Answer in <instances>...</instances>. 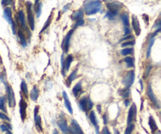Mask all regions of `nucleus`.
Instances as JSON below:
<instances>
[{
	"label": "nucleus",
	"mask_w": 161,
	"mask_h": 134,
	"mask_svg": "<svg viewBox=\"0 0 161 134\" xmlns=\"http://www.w3.org/2000/svg\"><path fill=\"white\" fill-rule=\"evenodd\" d=\"M101 6L100 0H88L84 3V11L86 15H94L101 10Z\"/></svg>",
	"instance_id": "obj_1"
},
{
	"label": "nucleus",
	"mask_w": 161,
	"mask_h": 134,
	"mask_svg": "<svg viewBox=\"0 0 161 134\" xmlns=\"http://www.w3.org/2000/svg\"><path fill=\"white\" fill-rule=\"evenodd\" d=\"M27 14H28V22L31 30L33 31L35 29V18L34 13L32 10V4L30 2L27 3Z\"/></svg>",
	"instance_id": "obj_2"
},
{
	"label": "nucleus",
	"mask_w": 161,
	"mask_h": 134,
	"mask_svg": "<svg viewBox=\"0 0 161 134\" xmlns=\"http://www.w3.org/2000/svg\"><path fill=\"white\" fill-rule=\"evenodd\" d=\"M134 79H135V74H134V72L133 70H130V71H129V72L126 73L125 77L123 78V85L125 86V87L126 88H130L132 86V85L134 84Z\"/></svg>",
	"instance_id": "obj_3"
},
{
	"label": "nucleus",
	"mask_w": 161,
	"mask_h": 134,
	"mask_svg": "<svg viewBox=\"0 0 161 134\" xmlns=\"http://www.w3.org/2000/svg\"><path fill=\"white\" fill-rule=\"evenodd\" d=\"M3 17L4 18L6 19V21L12 26V31H13V34H16L15 25H14V22H13V18H12V11H11V9H10V7H7L6 9H4Z\"/></svg>",
	"instance_id": "obj_4"
},
{
	"label": "nucleus",
	"mask_w": 161,
	"mask_h": 134,
	"mask_svg": "<svg viewBox=\"0 0 161 134\" xmlns=\"http://www.w3.org/2000/svg\"><path fill=\"white\" fill-rule=\"evenodd\" d=\"M7 99H8V103L10 107H14L16 105V99L13 89L10 86H7Z\"/></svg>",
	"instance_id": "obj_5"
},
{
	"label": "nucleus",
	"mask_w": 161,
	"mask_h": 134,
	"mask_svg": "<svg viewBox=\"0 0 161 134\" xmlns=\"http://www.w3.org/2000/svg\"><path fill=\"white\" fill-rule=\"evenodd\" d=\"M69 133L72 134H84L82 129L79 125L78 122L75 119H72L71 125L69 127Z\"/></svg>",
	"instance_id": "obj_6"
},
{
	"label": "nucleus",
	"mask_w": 161,
	"mask_h": 134,
	"mask_svg": "<svg viewBox=\"0 0 161 134\" xmlns=\"http://www.w3.org/2000/svg\"><path fill=\"white\" fill-rule=\"evenodd\" d=\"M108 10H109L111 12L114 13L116 14H118V12L120 11V9L123 7V4L120 2H110V3H106Z\"/></svg>",
	"instance_id": "obj_7"
},
{
	"label": "nucleus",
	"mask_w": 161,
	"mask_h": 134,
	"mask_svg": "<svg viewBox=\"0 0 161 134\" xmlns=\"http://www.w3.org/2000/svg\"><path fill=\"white\" fill-rule=\"evenodd\" d=\"M73 31H74V29L70 30V31L68 32V34H66V36L64 38L63 42H62L61 47H62V49H63L65 53H68V52H69L70 46V40H71V38H72V35H73Z\"/></svg>",
	"instance_id": "obj_8"
},
{
	"label": "nucleus",
	"mask_w": 161,
	"mask_h": 134,
	"mask_svg": "<svg viewBox=\"0 0 161 134\" xmlns=\"http://www.w3.org/2000/svg\"><path fill=\"white\" fill-rule=\"evenodd\" d=\"M136 115H137V107L134 103H133L131 107H130L129 111H128V115H127V125H130L132 124L133 122L134 121L136 118Z\"/></svg>",
	"instance_id": "obj_9"
},
{
	"label": "nucleus",
	"mask_w": 161,
	"mask_h": 134,
	"mask_svg": "<svg viewBox=\"0 0 161 134\" xmlns=\"http://www.w3.org/2000/svg\"><path fill=\"white\" fill-rule=\"evenodd\" d=\"M27 107H28V104L26 103V101L23 98H21L19 102V108L20 115H21V119L22 120V122H25L26 116H27Z\"/></svg>",
	"instance_id": "obj_10"
},
{
	"label": "nucleus",
	"mask_w": 161,
	"mask_h": 134,
	"mask_svg": "<svg viewBox=\"0 0 161 134\" xmlns=\"http://www.w3.org/2000/svg\"><path fill=\"white\" fill-rule=\"evenodd\" d=\"M57 125L61 129V131L62 132L63 134H69V127L68 125L66 119L65 118H61L60 119L57 120Z\"/></svg>",
	"instance_id": "obj_11"
},
{
	"label": "nucleus",
	"mask_w": 161,
	"mask_h": 134,
	"mask_svg": "<svg viewBox=\"0 0 161 134\" xmlns=\"http://www.w3.org/2000/svg\"><path fill=\"white\" fill-rule=\"evenodd\" d=\"M39 106H36L34 109V121H35L36 129L40 132L43 131V126H42V120L40 116L39 115Z\"/></svg>",
	"instance_id": "obj_12"
},
{
	"label": "nucleus",
	"mask_w": 161,
	"mask_h": 134,
	"mask_svg": "<svg viewBox=\"0 0 161 134\" xmlns=\"http://www.w3.org/2000/svg\"><path fill=\"white\" fill-rule=\"evenodd\" d=\"M89 119L92 123V125H94L96 131V134H100V130H99V125H98V119H97V116L95 114V111H90V112L89 114Z\"/></svg>",
	"instance_id": "obj_13"
},
{
	"label": "nucleus",
	"mask_w": 161,
	"mask_h": 134,
	"mask_svg": "<svg viewBox=\"0 0 161 134\" xmlns=\"http://www.w3.org/2000/svg\"><path fill=\"white\" fill-rule=\"evenodd\" d=\"M131 24H132L133 30L134 31V33L137 36H138L141 34V27H140V23L138 17L136 16H132L131 19Z\"/></svg>",
	"instance_id": "obj_14"
},
{
	"label": "nucleus",
	"mask_w": 161,
	"mask_h": 134,
	"mask_svg": "<svg viewBox=\"0 0 161 134\" xmlns=\"http://www.w3.org/2000/svg\"><path fill=\"white\" fill-rule=\"evenodd\" d=\"M147 95H148L149 100H151V102L152 103V104H153L154 106H156V107L159 108V107H160V105H159L157 99H156V97L154 93H153V91H152L151 85H148V89H147Z\"/></svg>",
	"instance_id": "obj_15"
},
{
	"label": "nucleus",
	"mask_w": 161,
	"mask_h": 134,
	"mask_svg": "<svg viewBox=\"0 0 161 134\" xmlns=\"http://www.w3.org/2000/svg\"><path fill=\"white\" fill-rule=\"evenodd\" d=\"M62 95H63V99H64V102H65V107H66L67 110L69 111V112L71 115H73V107H72V103L70 102L69 98L68 97L66 92H65V91H63V94H62Z\"/></svg>",
	"instance_id": "obj_16"
},
{
	"label": "nucleus",
	"mask_w": 161,
	"mask_h": 134,
	"mask_svg": "<svg viewBox=\"0 0 161 134\" xmlns=\"http://www.w3.org/2000/svg\"><path fill=\"white\" fill-rule=\"evenodd\" d=\"M17 18H18L20 25H21V27L24 29H27L25 15V13H24L23 10H20L19 12H18V13H17Z\"/></svg>",
	"instance_id": "obj_17"
},
{
	"label": "nucleus",
	"mask_w": 161,
	"mask_h": 134,
	"mask_svg": "<svg viewBox=\"0 0 161 134\" xmlns=\"http://www.w3.org/2000/svg\"><path fill=\"white\" fill-rule=\"evenodd\" d=\"M79 109L83 112L87 111V97H82L79 101Z\"/></svg>",
	"instance_id": "obj_18"
},
{
	"label": "nucleus",
	"mask_w": 161,
	"mask_h": 134,
	"mask_svg": "<svg viewBox=\"0 0 161 134\" xmlns=\"http://www.w3.org/2000/svg\"><path fill=\"white\" fill-rule=\"evenodd\" d=\"M30 97H31V99L33 101H37L39 98V89L38 87L36 86H34L33 88H32V90H31L30 92Z\"/></svg>",
	"instance_id": "obj_19"
},
{
	"label": "nucleus",
	"mask_w": 161,
	"mask_h": 134,
	"mask_svg": "<svg viewBox=\"0 0 161 134\" xmlns=\"http://www.w3.org/2000/svg\"><path fill=\"white\" fill-rule=\"evenodd\" d=\"M72 19L75 21L83 19V10L82 9H79L75 12H73V13L72 14Z\"/></svg>",
	"instance_id": "obj_20"
},
{
	"label": "nucleus",
	"mask_w": 161,
	"mask_h": 134,
	"mask_svg": "<svg viewBox=\"0 0 161 134\" xmlns=\"http://www.w3.org/2000/svg\"><path fill=\"white\" fill-rule=\"evenodd\" d=\"M82 91V82L79 81L73 88V94L75 97H77Z\"/></svg>",
	"instance_id": "obj_21"
},
{
	"label": "nucleus",
	"mask_w": 161,
	"mask_h": 134,
	"mask_svg": "<svg viewBox=\"0 0 161 134\" xmlns=\"http://www.w3.org/2000/svg\"><path fill=\"white\" fill-rule=\"evenodd\" d=\"M77 72H78V70L76 69V70H74L69 75V77L67 78L66 80V85L67 86H70L71 84L73 83V82L75 80L77 77Z\"/></svg>",
	"instance_id": "obj_22"
},
{
	"label": "nucleus",
	"mask_w": 161,
	"mask_h": 134,
	"mask_svg": "<svg viewBox=\"0 0 161 134\" xmlns=\"http://www.w3.org/2000/svg\"><path fill=\"white\" fill-rule=\"evenodd\" d=\"M148 125H149V128L151 129L152 133H155L158 129L157 125H156V121L152 116H149V118H148Z\"/></svg>",
	"instance_id": "obj_23"
},
{
	"label": "nucleus",
	"mask_w": 161,
	"mask_h": 134,
	"mask_svg": "<svg viewBox=\"0 0 161 134\" xmlns=\"http://www.w3.org/2000/svg\"><path fill=\"white\" fill-rule=\"evenodd\" d=\"M73 55H68V56L66 57V59L65 60V72H69V70L70 69V67H71V64L73 63Z\"/></svg>",
	"instance_id": "obj_24"
},
{
	"label": "nucleus",
	"mask_w": 161,
	"mask_h": 134,
	"mask_svg": "<svg viewBox=\"0 0 161 134\" xmlns=\"http://www.w3.org/2000/svg\"><path fill=\"white\" fill-rule=\"evenodd\" d=\"M120 19L123 21L124 27H130V19L129 15L127 13H123L120 15Z\"/></svg>",
	"instance_id": "obj_25"
},
{
	"label": "nucleus",
	"mask_w": 161,
	"mask_h": 134,
	"mask_svg": "<svg viewBox=\"0 0 161 134\" xmlns=\"http://www.w3.org/2000/svg\"><path fill=\"white\" fill-rule=\"evenodd\" d=\"M21 93L23 94V95L25 97H28L29 96V89H28V85L26 83V82L25 80L21 81Z\"/></svg>",
	"instance_id": "obj_26"
},
{
	"label": "nucleus",
	"mask_w": 161,
	"mask_h": 134,
	"mask_svg": "<svg viewBox=\"0 0 161 134\" xmlns=\"http://www.w3.org/2000/svg\"><path fill=\"white\" fill-rule=\"evenodd\" d=\"M18 37H19L20 42L21 44V46L23 47L27 46V41H26L25 36V34L23 33V31L21 30L18 31Z\"/></svg>",
	"instance_id": "obj_27"
},
{
	"label": "nucleus",
	"mask_w": 161,
	"mask_h": 134,
	"mask_svg": "<svg viewBox=\"0 0 161 134\" xmlns=\"http://www.w3.org/2000/svg\"><path fill=\"white\" fill-rule=\"evenodd\" d=\"M130 94V88H124L123 90H120V95L124 99H127Z\"/></svg>",
	"instance_id": "obj_28"
},
{
	"label": "nucleus",
	"mask_w": 161,
	"mask_h": 134,
	"mask_svg": "<svg viewBox=\"0 0 161 134\" xmlns=\"http://www.w3.org/2000/svg\"><path fill=\"white\" fill-rule=\"evenodd\" d=\"M123 61L126 63L127 68H134V59H133L131 56H126V57L124 58V60H123Z\"/></svg>",
	"instance_id": "obj_29"
},
{
	"label": "nucleus",
	"mask_w": 161,
	"mask_h": 134,
	"mask_svg": "<svg viewBox=\"0 0 161 134\" xmlns=\"http://www.w3.org/2000/svg\"><path fill=\"white\" fill-rule=\"evenodd\" d=\"M134 53V49L132 47H126V48H123V50H121L120 51V53L122 56H128V55H130Z\"/></svg>",
	"instance_id": "obj_30"
},
{
	"label": "nucleus",
	"mask_w": 161,
	"mask_h": 134,
	"mask_svg": "<svg viewBox=\"0 0 161 134\" xmlns=\"http://www.w3.org/2000/svg\"><path fill=\"white\" fill-rule=\"evenodd\" d=\"M42 6H43V3H37V4H35V6H34V9H35V15L37 17H39L40 15H41L42 13Z\"/></svg>",
	"instance_id": "obj_31"
},
{
	"label": "nucleus",
	"mask_w": 161,
	"mask_h": 134,
	"mask_svg": "<svg viewBox=\"0 0 161 134\" xmlns=\"http://www.w3.org/2000/svg\"><path fill=\"white\" fill-rule=\"evenodd\" d=\"M154 42H155L154 38H150V42H149V43H148V48H147V51H146V56H147V58H148V57L150 56V54H151L152 46H153Z\"/></svg>",
	"instance_id": "obj_32"
},
{
	"label": "nucleus",
	"mask_w": 161,
	"mask_h": 134,
	"mask_svg": "<svg viewBox=\"0 0 161 134\" xmlns=\"http://www.w3.org/2000/svg\"><path fill=\"white\" fill-rule=\"evenodd\" d=\"M52 13H51V16L48 17V19H47V21H46V23H45V25H44V26H43V28H42V30H41V31H40V33H43V31L47 29V28L50 26V25H51V21H52Z\"/></svg>",
	"instance_id": "obj_33"
},
{
	"label": "nucleus",
	"mask_w": 161,
	"mask_h": 134,
	"mask_svg": "<svg viewBox=\"0 0 161 134\" xmlns=\"http://www.w3.org/2000/svg\"><path fill=\"white\" fill-rule=\"evenodd\" d=\"M135 43V41L134 40H129L126 41V42H123V43L121 44V46L123 48H126L127 46H133Z\"/></svg>",
	"instance_id": "obj_34"
},
{
	"label": "nucleus",
	"mask_w": 161,
	"mask_h": 134,
	"mask_svg": "<svg viewBox=\"0 0 161 134\" xmlns=\"http://www.w3.org/2000/svg\"><path fill=\"white\" fill-rule=\"evenodd\" d=\"M5 101H6V98L5 97H0V110L7 112V109L5 107Z\"/></svg>",
	"instance_id": "obj_35"
},
{
	"label": "nucleus",
	"mask_w": 161,
	"mask_h": 134,
	"mask_svg": "<svg viewBox=\"0 0 161 134\" xmlns=\"http://www.w3.org/2000/svg\"><path fill=\"white\" fill-rule=\"evenodd\" d=\"M134 123L130 124V125H128L127 127L126 128V129H125L124 134H131L132 132L134 131Z\"/></svg>",
	"instance_id": "obj_36"
},
{
	"label": "nucleus",
	"mask_w": 161,
	"mask_h": 134,
	"mask_svg": "<svg viewBox=\"0 0 161 134\" xmlns=\"http://www.w3.org/2000/svg\"><path fill=\"white\" fill-rule=\"evenodd\" d=\"M61 74L63 76H65L66 72H65V58H64L63 55L61 56Z\"/></svg>",
	"instance_id": "obj_37"
},
{
	"label": "nucleus",
	"mask_w": 161,
	"mask_h": 134,
	"mask_svg": "<svg viewBox=\"0 0 161 134\" xmlns=\"http://www.w3.org/2000/svg\"><path fill=\"white\" fill-rule=\"evenodd\" d=\"M116 16L117 14H116V13H114L112 12H111L109 10H108L107 13H106V14H105V17H107V18L109 19V20H113Z\"/></svg>",
	"instance_id": "obj_38"
},
{
	"label": "nucleus",
	"mask_w": 161,
	"mask_h": 134,
	"mask_svg": "<svg viewBox=\"0 0 161 134\" xmlns=\"http://www.w3.org/2000/svg\"><path fill=\"white\" fill-rule=\"evenodd\" d=\"M94 107V103L90 98V97H87V111H90Z\"/></svg>",
	"instance_id": "obj_39"
},
{
	"label": "nucleus",
	"mask_w": 161,
	"mask_h": 134,
	"mask_svg": "<svg viewBox=\"0 0 161 134\" xmlns=\"http://www.w3.org/2000/svg\"><path fill=\"white\" fill-rule=\"evenodd\" d=\"M152 70V66L151 65H148L146 67V68L145 70V72H144V76H145V78H147L149 74H150V72H151Z\"/></svg>",
	"instance_id": "obj_40"
},
{
	"label": "nucleus",
	"mask_w": 161,
	"mask_h": 134,
	"mask_svg": "<svg viewBox=\"0 0 161 134\" xmlns=\"http://www.w3.org/2000/svg\"><path fill=\"white\" fill-rule=\"evenodd\" d=\"M0 129L3 132H7V133H11L10 129L7 127V125H0Z\"/></svg>",
	"instance_id": "obj_41"
},
{
	"label": "nucleus",
	"mask_w": 161,
	"mask_h": 134,
	"mask_svg": "<svg viewBox=\"0 0 161 134\" xmlns=\"http://www.w3.org/2000/svg\"><path fill=\"white\" fill-rule=\"evenodd\" d=\"M0 119L6 120V121H8V122H10V118H9V117H8L6 114H4V113H3V112H0Z\"/></svg>",
	"instance_id": "obj_42"
},
{
	"label": "nucleus",
	"mask_w": 161,
	"mask_h": 134,
	"mask_svg": "<svg viewBox=\"0 0 161 134\" xmlns=\"http://www.w3.org/2000/svg\"><path fill=\"white\" fill-rule=\"evenodd\" d=\"M84 25V20L83 19H81V20H79V21H76V25H75V28H77V27H79V26H82V25Z\"/></svg>",
	"instance_id": "obj_43"
},
{
	"label": "nucleus",
	"mask_w": 161,
	"mask_h": 134,
	"mask_svg": "<svg viewBox=\"0 0 161 134\" xmlns=\"http://www.w3.org/2000/svg\"><path fill=\"white\" fill-rule=\"evenodd\" d=\"M133 38H134V36L131 35V34H129V35H126V36H125L124 38H122L120 42H123V41H125V42H126V41L129 40V39H133Z\"/></svg>",
	"instance_id": "obj_44"
},
{
	"label": "nucleus",
	"mask_w": 161,
	"mask_h": 134,
	"mask_svg": "<svg viewBox=\"0 0 161 134\" xmlns=\"http://www.w3.org/2000/svg\"><path fill=\"white\" fill-rule=\"evenodd\" d=\"M130 34V27H124V35H129Z\"/></svg>",
	"instance_id": "obj_45"
},
{
	"label": "nucleus",
	"mask_w": 161,
	"mask_h": 134,
	"mask_svg": "<svg viewBox=\"0 0 161 134\" xmlns=\"http://www.w3.org/2000/svg\"><path fill=\"white\" fill-rule=\"evenodd\" d=\"M101 132H102V134H112L107 126H104V128L102 129V131Z\"/></svg>",
	"instance_id": "obj_46"
},
{
	"label": "nucleus",
	"mask_w": 161,
	"mask_h": 134,
	"mask_svg": "<svg viewBox=\"0 0 161 134\" xmlns=\"http://www.w3.org/2000/svg\"><path fill=\"white\" fill-rule=\"evenodd\" d=\"M12 1L13 0H2V4L3 6H7V5H9V4L12 3Z\"/></svg>",
	"instance_id": "obj_47"
},
{
	"label": "nucleus",
	"mask_w": 161,
	"mask_h": 134,
	"mask_svg": "<svg viewBox=\"0 0 161 134\" xmlns=\"http://www.w3.org/2000/svg\"><path fill=\"white\" fill-rule=\"evenodd\" d=\"M103 122H104V125H107L108 124V116L106 115V113L103 115Z\"/></svg>",
	"instance_id": "obj_48"
},
{
	"label": "nucleus",
	"mask_w": 161,
	"mask_h": 134,
	"mask_svg": "<svg viewBox=\"0 0 161 134\" xmlns=\"http://www.w3.org/2000/svg\"><path fill=\"white\" fill-rule=\"evenodd\" d=\"M130 103V100L129 99H125V100H124V105H125V107L129 106Z\"/></svg>",
	"instance_id": "obj_49"
},
{
	"label": "nucleus",
	"mask_w": 161,
	"mask_h": 134,
	"mask_svg": "<svg viewBox=\"0 0 161 134\" xmlns=\"http://www.w3.org/2000/svg\"><path fill=\"white\" fill-rule=\"evenodd\" d=\"M97 108H98V112H99V113H101V105H98V106H97Z\"/></svg>",
	"instance_id": "obj_50"
},
{
	"label": "nucleus",
	"mask_w": 161,
	"mask_h": 134,
	"mask_svg": "<svg viewBox=\"0 0 161 134\" xmlns=\"http://www.w3.org/2000/svg\"><path fill=\"white\" fill-rule=\"evenodd\" d=\"M68 8H69V4H68V5H66V6L64 7V9H63L64 12H65V11H66L67 9H68Z\"/></svg>",
	"instance_id": "obj_51"
},
{
	"label": "nucleus",
	"mask_w": 161,
	"mask_h": 134,
	"mask_svg": "<svg viewBox=\"0 0 161 134\" xmlns=\"http://www.w3.org/2000/svg\"><path fill=\"white\" fill-rule=\"evenodd\" d=\"M140 84H141V90H143V82L142 80H140Z\"/></svg>",
	"instance_id": "obj_52"
},
{
	"label": "nucleus",
	"mask_w": 161,
	"mask_h": 134,
	"mask_svg": "<svg viewBox=\"0 0 161 134\" xmlns=\"http://www.w3.org/2000/svg\"><path fill=\"white\" fill-rule=\"evenodd\" d=\"M53 134H59V133H58V131H57V129H54V132H53Z\"/></svg>",
	"instance_id": "obj_53"
},
{
	"label": "nucleus",
	"mask_w": 161,
	"mask_h": 134,
	"mask_svg": "<svg viewBox=\"0 0 161 134\" xmlns=\"http://www.w3.org/2000/svg\"><path fill=\"white\" fill-rule=\"evenodd\" d=\"M39 1H40V0H35V4H37V3H39Z\"/></svg>",
	"instance_id": "obj_54"
},
{
	"label": "nucleus",
	"mask_w": 161,
	"mask_h": 134,
	"mask_svg": "<svg viewBox=\"0 0 161 134\" xmlns=\"http://www.w3.org/2000/svg\"><path fill=\"white\" fill-rule=\"evenodd\" d=\"M0 80H1V81H3V82L4 81V80H3V78L2 76H0Z\"/></svg>",
	"instance_id": "obj_55"
},
{
	"label": "nucleus",
	"mask_w": 161,
	"mask_h": 134,
	"mask_svg": "<svg viewBox=\"0 0 161 134\" xmlns=\"http://www.w3.org/2000/svg\"><path fill=\"white\" fill-rule=\"evenodd\" d=\"M7 134H11V133H7Z\"/></svg>",
	"instance_id": "obj_56"
},
{
	"label": "nucleus",
	"mask_w": 161,
	"mask_h": 134,
	"mask_svg": "<svg viewBox=\"0 0 161 134\" xmlns=\"http://www.w3.org/2000/svg\"><path fill=\"white\" fill-rule=\"evenodd\" d=\"M159 134H161V133H159Z\"/></svg>",
	"instance_id": "obj_57"
},
{
	"label": "nucleus",
	"mask_w": 161,
	"mask_h": 134,
	"mask_svg": "<svg viewBox=\"0 0 161 134\" xmlns=\"http://www.w3.org/2000/svg\"><path fill=\"white\" fill-rule=\"evenodd\" d=\"M160 115H161V111H160Z\"/></svg>",
	"instance_id": "obj_58"
},
{
	"label": "nucleus",
	"mask_w": 161,
	"mask_h": 134,
	"mask_svg": "<svg viewBox=\"0 0 161 134\" xmlns=\"http://www.w3.org/2000/svg\"><path fill=\"white\" fill-rule=\"evenodd\" d=\"M0 62H1V60H0Z\"/></svg>",
	"instance_id": "obj_59"
}]
</instances>
